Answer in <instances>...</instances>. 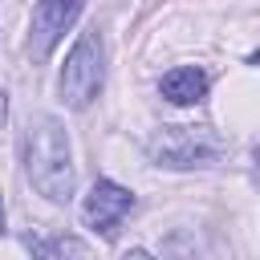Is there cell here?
<instances>
[{"instance_id":"6da1fadb","label":"cell","mask_w":260,"mask_h":260,"mask_svg":"<svg viewBox=\"0 0 260 260\" xmlns=\"http://www.w3.org/2000/svg\"><path fill=\"white\" fill-rule=\"evenodd\" d=\"M24 171H28V183L45 199L69 203V195H73L69 138H65V126L53 114H32L28 118V130H24Z\"/></svg>"},{"instance_id":"7a4b0ae2","label":"cell","mask_w":260,"mask_h":260,"mask_svg":"<svg viewBox=\"0 0 260 260\" xmlns=\"http://www.w3.org/2000/svg\"><path fill=\"white\" fill-rule=\"evenodd\" d=\"M106 81V53H102V37L98 32H81L77 45L69 49L65 65H61V98L73 110H85L98 89Z\"/></svg>"},{"instance_id":"3957f363","label":"cell","mask_w":260,"mask_h":260,"mask_svg":"<svg viewBox=\"0 0 260 260\" xmlns=\"http://www.w3.org/2000/svg\"><path fill=\"white\" fill-rule=\"evenodd\" d=\"M223 142L203 126H162L150 138V158L158 167H203L215 162Z\"/></svg>"},{"instance_id":"277c9868","label":"cell","mask_w":260,"mask_h":260,"mask_svg":"<svg viewBox=\"0 0 260 260\" xmlns=\"http://www.w3.org/2000/svg\"><path fill=\"white\" fill-rule=\"evenodd\" d=\"M130 207H134V195H130L126 187H118V183H110V179H98V183L89 187L85 203H81V219H85L89 228H98V232H114V223H118Z\"/></svg>"},{"instance_id":"5b68a950","label":"cell","mask_w":260,"mask_h":260,"mask_svg":"<svg viewBox=\"0 0 260 260\" xmlns=\"http://www.w3.org/2000/svg\"><path fill=\"white\" fill-rule=\"evenodd\" d=\"M81 16V4L73 0H45L32 8V57H49V49L61 41V32Z\"/></svg>"},{"instance_id":"8992f818","label":"cell","mask_w":260,"mask_h":260,"mask_svg":"<svg viewBox=\"0 0 260 260\" xmlns=\"http://www.w3.org/2000/svg\"><path fill=\"white\" fill-rule=\"evenodd\" d=\"M162 98L171 102V106H195L203 93H207V73L199 69V65H179V69H171L167 77H162Z\"/></svg>"},{"instance_id":"52a82bcc","label":"cell","mask_w":260,"mask_h":260,"mask_svg":"<svg viewBox=\"0 0 260 260\" xmlns=\"http://www.w3.org/2000/svg\"><path fill=\"white\" fill-rule=\"evenodd\" d=\"M32 252H37L41 260H81V256H85L81 240H73V236H53V240H37V244H32Z\"/></svg>"},{"instance_id":"ba28073f","label":"cell","mask_w":260,"mask_h":260,"mask_svg":"<svg viewBox=\"0 0 260 260\" xmlns=\"http://www.w3.org/2000/svg\"><path fill=\"white\" fill-rule=\"evenodd\" d=\"M122 260H154V256H150V252H142V248H134V252H126Z\"/></svg>"},{"instance_id":"9c48e42d","label":"cell","mask_w":260,"mask_h":260,"mask_svg":"<svg viewBox=\"0 0 260 260\" xmlns=\"http://www.w3.org/2000/svg\"><path fill=\"white\" fill-rule=\"evenodd\" d=\"M4 114H8V102H4V93H0V126H4Z\"/></svg>"}]
</instances>
